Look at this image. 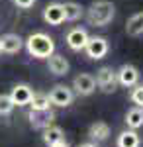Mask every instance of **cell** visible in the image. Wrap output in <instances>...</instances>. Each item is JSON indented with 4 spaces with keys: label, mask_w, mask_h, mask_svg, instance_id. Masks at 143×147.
Instances as JSON below:
<instances>
[{
    "label": "cell",
    "mask_w": 143,
    "mask_h": 147,
    "mask_svg": "<svg viewBox=\"0 0 143 147\" xmlns=\"http://www.w3.org/2000/svg\"><path fill=\"white\" fill-rule=\"evenodd\" d=\"M22 47H24V39L18 34H4L0 37V53L14 55V53L22 51Z\"/></svg>",
    "instance_id": "8fae6325"
},
{
    "label": "cell",
    "mask_w": 143,
    "mask_h": 147,
    "mask_svg": "<svg viewBox=\"0 0 143 147\" xmlns=\"http://www.w3.org/2000/svg\"><path fill=\"white\" fill-rule=\"evenodd\" d=\"M32 96H33V88L30 84H16L10 92L12 102H14V106H18V108L28 106L30 100H32Z\"/></svg>",
    "instance_id": "7c38bea8"
},
{
    "label": "cell",
    "mask_w": 143,
    "mask_h": 147,
    "mask_svg": "<svg viewBox=\"0 0 143 147\" xmlns=\"http://www.w3.org/2000/svg\"><path fill=\"white\" fill-rule=\"evenodd\" d=\"M41 139H43L45 145H51V143H55L59 139H65V131L59 125L51 124V125H47V127L41 129Z\"/></svg>",
    "instance_id": "e0dca14e"
},
{
    "label": "cell",
    "mask_w": 143,
    "mask_h": 147,
    "mask_svg": "<svg viewBox=\"0 0 143 147\" xmlns=\"http://www.w3.org/2000/svg\"><path fill=\"white\" fill-rule=\"evenodd\" d=\"M116 145L118 147H139L141 145V137L137 134V129H123L120 131V136L116 139Z\"/></svg>",
    "instance_id": "5bb4252c"
},
{
    "label": "cell",
    "mask_w": 143,
    "mask_h": 147,
    "mask_svg": "<svg viewBox=\"0 0 143 147\" xmlns=\"http://www.w3.org/2000/svg\"><path fill=\"white\" fill-rule=\"evenodd\" d=\"M78 147H98L96 143H92V141H86V143H80Z\"/></svg>",
    "instance_id": "d4e9b609"
},
{
    "label": "cell",
    "mask_w": 143,
    "mask_h": 147,
    "mask_svg": "<svg viewBox=\"0 0 143 147\" xmlns=\"http://www.w3.org/2000/svg\"><path fill=\"white\" fill-rule=\"evenodd\" d=\"M14 102H12L10 94H0V116H10L14 110Z\"/></svg>",
    "instance_id": "44dd1931"
},
{
    "label": "cell",
    "mask_w": 143,
    "mask_h": 147,
    "mask_svg": "<svg viewBox=\"0 0 143 147\" xmlns=\"http://www.w3.org/2000/svg\"><path fill=\"white\" fill-rule=\"evenodd\" d=\"M49 100H51V106H57V108H67L71 106L73 100H75V92L71 86L67 84H55L51 90H49Z\"/></svg>",
    "instance_id": "3957f363"
},
{
    "label": "cell",
    "mask_w": 143,
    "mask_h": 147,
    "mask_svg": "<svg viewBox=\"0 0 143 147\" xmlns=\"http://www.w3.org/2000/svg\"><path fill=\"white\" fill-rule=\"evenodd\" d=\"M116 77H118V84L120 86H125V88H132L139 82V71L135 65H130V63H123L118 71H116Z\"/></svg>",
    "instance_id": "8992f818"
},
{
    "label": "cell",
    "mask_w": 143,
    "mask_h": 147,
    "mask_svg": "<svg viewBox=\"0 0 143 147\" xmlns=\"http://www.w3.org/2000/svg\"><path fill=\"white\" fill-rule=\"evenodd\" d=\"M123 122H125V125H127L130 129H139V127H143V108L135 106L132 110H127Z\"/></svg>",
    "instance_id": "ac0fdd59"
},
{
    "label": "cell",
    "mask_w": 143,
    "mask_h": 147,
    "mask_svg": "<svg viewBox=\"0 0 143 147\" xmlns=\"http://www.w3.org/2000/svg\"><path fill=\"white\" fill-rule=\"evenodd\" d=\"M47 69H49V73L51 75H55V77H65L69 75V61H67L63 55H59V53H53V55L47 57Z\"/></svg>",
    "instance_id": "4fadbf2b"
},
{
    "label": "cell",
    "mask_w": 143,
    "mask_h": 147,
    "mask_svg": "<svg viewBox=\"0 0 143 147\" xmlns=\"http://www.w3.org/2000/svg\"><path fill=\"white\" fill-rule=\"evenodd\" d=\"M47 147H71V145H69L67 139H59V141H55V143H51V145H47Z\"/></svg>",
    "instance_id": "cb8c5ba5"
},
{
    "label": "cell",
    "mask_w": 143,
    "mask_h": 147,
    "mask_svg": "<svg viewBox=\"0 0 143 147\" xmlns=\"http://www.w3.org/2000/svg\"><path fill=\"white\" fill-rule=\"evenodd\" d=\"M63 8H65V20L67 22H77V20L82 18V14H84V8L80 4H77V2H65Z\"/></svg>",
    "instance_id": "ffe728a7"
},
{
    "label": "cell",
    "mask_w": 143,
    "mask_h": 147,
    "mask_svg": "<svg viewBox=\"0 0 143 147\" xmlns=\"http://www.w3.org/2000/svg\"><path fill=\"white\" fill-rule=\"evenodd\" d=\"M130 100H132L135 106L143 108V84H135V86H132V92H130Z\"/></svg>",
    "instance_id": "7402d4cb"
},
{
    "label": "cell",
    "mask_w": 143,
    "mask_h": 147,
    "mask_svg": "<svg viewBox=\"0 0 143 147\" xmlns=\"http://www.w3.org/2000/svg\"><path fill=\"white\" fill-rule=\"evenodd\" d=\"M116 16V6L110 0H94L86 10V20L94 28H106Z\"/></svg>",
    "instance_id": "7a4b0ae2"
},
{
    "label": "cell",
    "mask_w": 143,
    "mask_h": 147,
    "mask_svg": "<svg viewBox=\"0 0 143 147\" xmlns=\"http://www.w3.org/2000/svg\"><path fill=\"white\" fill-rule=\"evenodd\" d=\"M35 2L37 0H12V4L16 6V8H20V10H30L35 6Z\"/></svg>",
    "instance_id": "603a6c76"
},
{
    "label": "cell",
    "mask_w": 143,
    "mask_h": 147,
    "mask_svg": "<svg viewBox=\"0 0 143 147\" xmlns=\"http://www.w3.org/2000/svg\"><path fill=\"white\" fill-rule=\"evenodd\" d=\"M30 110H49L51 108V100H49V96L43 94V92H33L32 100H30Z\"/></svg>",
    "instance_id": "d6986e66"
},
{
    "label": "cell",
    "mask_w": 143,
    "mask_h": 147,
    "mask_svg": "<svg viewBox=\"0 0 143 147\" xmlns=\"http://www.w3.org/2000/svg\"><path fill=\"white\" fill-rule=\"evenodd\" d=\"M43 22L49 24V26H61L65 20V8L63 4L59 2H53V4H47L43 10Z\"/></svg>",
    "instance_id": "30bf717a"
},
{
    "label": "cell",
    "mask_w": 143,
    "mask_h": 147,
    "mask_svg": "<svg viewBox=\"0 0 143 147\" xmlns=\"http://www.w3.org/2000/svg\"><path fill=\"white\" fill-rule=\"evenodd\" d=\"M110 136V125L106 122H94L88 127V137L92 141H106Z\"/></svg>",
    "instance_id": "2e32d148"
},
{
    "label": "cell",
    "mask_w": 143,
    "mask_h": 147,
    "mask_svg": "<svg viewBox=\"0 0 143 147\" xmlns=\"http://www.w3.org/2000/svg\"><path fill=\"white\" fill-rule=\"evenodd\" d=\"M24 45L28 49L30 57L33 59H47L49 55L55 53V41L53 37L45 32H35V34H30L28 39H24Z\"/></svg>",
    "instance_id": "6da1fadb"
},
{
    "label": "cell",
    "mask_w": 143,
    "mask_h": 147,
    "mask_svg": "<svg viewBox=\"0 0 143 147\" xmlns=\"http://www.w3.org/2000/svg\"><path fill=\"white\" fill-rule=\"evenodd\" d=\"M125 34L130 37H141L143 35V12L133 14L125 24Z\"/></svg>",
    "instance_id": "9a60e30c"
},
{
    "label": "cell",
    "mask_w": 143,
    "mask_h": 147,
    "mask_svg": "<svg viewBox=\"0 0 143 147\" xmlns=\"http://www.w3.org/2000/svg\"><path fill=\"white\" fill-rule=\"evenodd\" d=\"M96 90V80L92 75L88 73H80L73 79V92L78 96H90L92 92Z\"/></svg>",
    "instance_id": "52a82bcc"
},
{
    "label": "cell",
    "mask_w": 143,
    "mask_h": 147,
    "mask_svg": "<svg viewBox=\"0 0 143 147\" xmlns=\"http://www.w3.org/2000/svg\"><path fill=\"white\" fill-rule=\"evenodd\" d=\"M88 37L90 35L86 34V30L84 28H73V30H69L67 32V45H69V49H73V51H82L84 49V45H86Z\"/></svg>",
    "instance_id": "9c48e42d"
},
{
    "label": "cell",
    "mask_w": 143,
    "mask_h": 147,
    "mask_svg": "<svg viewBox=\"0 0 143 147\" xmlns=\"http://www.w3.org/2000/svg\"><path fill=\"white\" fill-rule=\"evenodd\" d=\"M94 80H96V86L106 94H110L118 88V77H116V71L112 67H100L96 71Z\"/></svg>",
    "instance_id": "5b68a950"
},
{
    "label": "cell",
    "mask_w": 143,
    "mask_h": 147,
    "mask_svg": "<svg viewBox=\"0 0 143 147\" xmlns=\"http://www.w3.org/2000/svg\"><path fill=\"white\" fill-rule=\"evenodd\" d=\"M28 118H30V124H32L33 129H43L47 125H51L55 122V112L49 108V110H30L28 114Z\"/></svg>",
    "instance_id": "ba28073f"
},
{
    "label": "cell",
    "mask_w": 143,
    "mask_h": 147,
    "mask_svg": "<svg viewBox=\"0 0 143 147\" xmlns=\"http://www.w3.org/2000/svg\"><path fill=\"white\" fill-rule=\"evenodd\" d=\"M82 51H84L90 59L98 61V59H104V57L108 55L110 45H108V39H106V37H102V35H92V37H88V41H86V45H84Z\"/></svg>",
    "instance_id": "277c9868"
}]
</instances>
